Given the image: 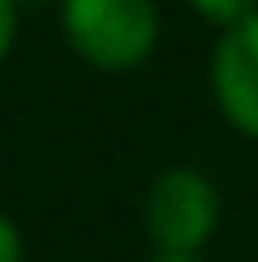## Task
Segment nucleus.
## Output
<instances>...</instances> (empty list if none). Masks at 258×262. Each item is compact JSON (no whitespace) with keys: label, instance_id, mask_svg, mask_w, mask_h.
<instances>
[{"label":"nucleus","instance_id":"obj_6","mask_svg":"<svg viewBox=\"0 0 258 262\" xmlns=\"http://www.w3.org/2000/svg\"><path fill=\"white\" fill-rule=\"evenodd\" d=\"M0 262H19V233L10 219H0Z\"/></svg>","mask_w":258,"mask_h":262},{"label":"nucleus","instance_id":"obj_7","mask_svg":"<svg viewBox=\"0 0 258 262\" xmlns=\"http://www.w3.org/2000/svg\"><path fill=\"white\" fill-rule=\"evenodd\" d=\"M156 262H200V257H156Z\"/></svg>","mask_w":258,"mask_h":262},{"label":"nucleus","instance_id":"obj_3","mask_svg":"<svg viewBox=\"0 0 258 262\" xmlns=\"http://www.w3.org/2000/svg\"><path fill=\"white\" fill-rule=\"evenodd\" d=\"M210 83L234 131L258 136V15L224 29L210 58Z\"/></svg>","mask_w":258,"mask_h":262},{"label":"nucleus","instance_id":"obj_2","mask_svg":"<svg viewBox=\"0 0 258 262\" xmlns=\"http://www.w3.org/2000/svg\"><path fill=\"white\" fill-rule=\"evenodd\" d=\"M220 224V194L200 170H161L146 189V233L161 257H195Z\"/></svg>","mask_w":258,"mask_h":262},{"label":"nucleus","instance_id":"obj_4","mask_svg":"<svg viewBox=\"0 0 258 262\" xmlns=\"http://www.w3.org/2000/svg\"><path fill=\"white\" fill-rule=\"evenodd\" d=\"M190 5L200 10L205 19L224 25V29H234V25H244L249 15H258V0H190Z\"/></svg>","mask_w":258,"mask_h":262},{"label":"nucleus","instance_id":"obj_1","mask_svg":"<svg viewBox=\"0 0 258 262\" xmlns=\"http://www.w3.org/2000/svg\"><path fill=\"white\" fill-rule=\"evenodd\" d=\"M64 34L97 68H136L156 49L161 15L151 0H64Z\"/></svg>","mask_w":258,"mask_h":262},{"label":"nucleus","instance_id":"obj_5","mask_svg":"<svg viewBox=\"0 0 258 262\" xmlns=\"http://www.w3.org/2000/svg\"><path fill=\"white\" fill-rule=\"evenodd\" d=\"M15 44V0H0V58Z\"/></svg>","mask_w":258,"mask_h":262}]
</instances>
